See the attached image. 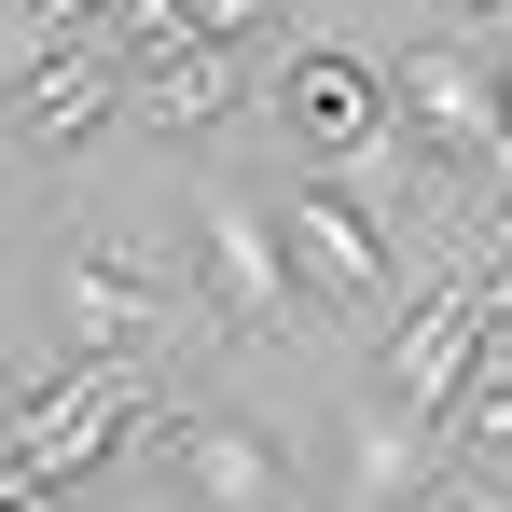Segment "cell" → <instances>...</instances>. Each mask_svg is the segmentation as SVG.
<instances>
[{"mask_svg": "<svg viewBox=\"0 0 512 512\" xmlns=\"http://www.w3.org/2000/svg\"><path fill=\"white\" fill-rule=\"evenodd\" d=\"M194 291H208V319L236 346L305 333V263H291V236H277V208L250 180H208V208H194Z\"/></svg>", "mask_w": 512, "mask_h": 512, "instance_id": "1", "label": "cell"}, {"mask_svg": "<svg viewBox=\"0 0 512 512\" xmlns=\"http://www.w3.org/2000/svg\"><path fill=\"white\" fill-rule=\"evenodd\" d=\"M388 111L416 125L429 167H499V139H512V97H499V56L485 42H416L388 70Z\"/></svg>", "mask_w": 512, "mask_h": 512, "instance_id": "2", "label": "cell"}, {"mask_svg": "<svg viewBox=\"0 0 512 512\" xmlns=\"http://www.w3.org/2000/svg\"><path fill=\"white\" fill-rule=\"evenodd\" d=\"M277 236L305 263V291H333V305H402V250H388V194H360L346 167H319L291 208H277Z\"/></svg>", "mask_w": 512, "mask_h": 512, "instance_id": "3", "label": "cell"}, {"mask_svg": "<svg viewBox=\"0 0 512 512\" xmlns=\"http://www.w3.org/2000/svg\"><path fill=\"white\" fill-rule=\"evenodd\" d=\"M277 125L319 153V167H346L360 194H388V84L360 70V56H333V42H305L291 70H277Z\"/></svg>", "mask_w": 512, "mask_h": 512, "instance_id": "4", "label": "cell"}, {"mask_svg": "<svg viewBox=\"0 0 512 512\" xmlns=\"http://www.w3.org/2000/svg\"><path fill=\"white\" fill-rule=\"evenodd\" d=\"M471 360H485V277H471V263H443V291L388 319V346H374V388H388L402 416L443 429V402L471 388Z\"/></svg>", "mask_w": 512, "mask_h": 512, "instance_id": "5", "label": "cell"}, {"mask_svg": "<svg viewBox=\"0 0 512 512\" xmlns=\"http://www.w3.org/2000/svg\"><path fill=\"white\" fill-rule=\"evenodd\" d=\"M56 319H70V360H153L180 319V291L139 250H70L56 263Z\"/></svg>", "mask_w": 512, "mask_h": 512, "instance_id": "6", "label": "cell"}, {"mask_svg": "<svg viewBox=\"0 0 512 512\" xmlns=\"http://www.w3.org/2000/svg\"><path fill=\"white\" fill-rule=\"evenodd\" d=\"M153 443H167V471H180L194 512H291V471H277V443L250 416L194 402V416H153Z\"/></svg>", "mask_w": 512, "mask_h": 512, "instance_id": "7", "label": "cell"}, {"mask_svg": "<svg viewBox=\"0 0 512 512\" xmlns=\"http://www.w3.org/2000/svg\"><path fill=\"white\" fill-rule=\"evenodd\" d=\"M111 97H125V70H111V56H70V42H42V56L14 70V111H28V153H42V167H84V139L111 125Z\"/></svg>", "mask_w": 512, "mask_h": 512, "instance_id": "8", "label": "cell"}, {"mask_svg": "<svg viewBox=\"0 0 512 512\" xmlns=\"http://www.w3.org/2000/svg\"><path fill=\"white\" fill-rule=\"evenodd\" d=\"M429 485H443V443H429V416H402L388 388L346 416V499L360 512H429Z\"/></svg>", "mask_w": 512, "mask_h": 512, "instance_id": "9", "label": "cell"}, {"mask_svg": "<svg viewBox=\"0 0 512 512\" xmlns=\"http://www.w3.org/2000/svg\"><path fill=\"white\" fill-rule=\"evenodd\" d=\"M443 471L457 485H485V499H512V360L485 346L471 360V388L443 402Z\"/></svg>", "mask_w": 512, "mask_h": 512, "instance_id": "10", "label": "cell"}, {"mask_svg": "<svg viewBox=\"0 0 512 512\" xmlns=\"http://www.w3.org/2000/svg\"><path fill=\"white\" fill-rule=\"evenodd\" d=\"M139 97H153V125H222L236 111V42H208V28H180L167 56H139Z\"/></svg>", "mask_w": 512, "mask_h": 512, "instance_id": "11", "label": "cell"}, {"mask_svg": "<svg viewBox=\"0 0 512 512\" xmlns=\"http://www.w3.org/2000/svg\"><path fill=\"white\" fill-rule=\"evenodd\" d=\"M84 14H97V0H0V84H14V70H28L42 42H70Z\"/></svg>", "mask_w": 512, "mask_h": 512, "instance_id": "12", "label": "cell"}, {"mask_svg": "<svg viewBox=\"0 0 512 512\" xmlns=\"http://www.w3.org/2000/svg\"><path fill=\"white\" fill-rule=\"evenodd\" d=\"M471 277H485V346L512 360V236H485V250H471Z\"/></svg>", "mask_w": 512, "mask_h": 512, "instance_id": "13", "label": "cell"}, {"mask_svg": "<svg viewBox=\"0 0 512 512\" xmlns=\"http://www.w3.org/2000/svg\"><path fill=\"white\" fill-rule=\"evenodd\" d=\"M180 14H194L208 42H250V28H263V14H277V0H180Z\"/></svg>", "mask_w": 512, "mask_h": 512, "instance_id": "14", "label": "cell"}, {"mask_svg": "<svg viewBox=\"0 0 512 512\" xmlns=\"http://www.w3.org/2000/svg\"><path fill=\"white\" fill-rule=\"evenodd\" d=\"M429 512H512V499H485V485H457V471H443V485H429Z\"/></svg>", "mask_w": 512, "mask_h": 512, "instance_id": "15", "label": "cell"}, {"mask_svg": "<svg viewBox=\"0 0 512 512\" xmlns=\"http://www.w3.org/2000/svg\"><path fill=\"white\" fill-rule=\"evenodd\" d=\"M14 402H28V374H0V416H14Z\"/></svg>", "mask_w": 512, "mask_h": 512, "instance_id": "16", "label": "cell"}, {"mask_svg": "<svg viewBox=\"0 0 512 512\" xmlns=\"http://www.w3.org/2000/svg\"><path fill=\"white\" fill-rule=\"evenodd\" d=\"M443 14H512V0H443Z\"/></svg>", "mask_w": 512, "mask_h": 512, "instance_id": "17", "label": "cell"}]
</instances>
